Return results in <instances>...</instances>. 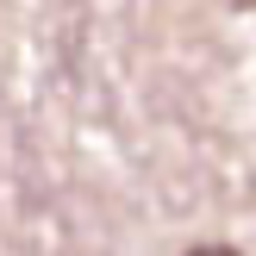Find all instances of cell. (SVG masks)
Masks as SVG:
<instances>
[{
  "label": "cell",
  "instance_id": "cell-1",
  "mask_svg": "<svg viewBox=\"0 0 256 256\" xmlns=\"http://www.w3.org/2000/svg\"><path fill=\"white\" fill-rule=\"evenodd\" d=\"M194 256H238V250H225V244H206V250H194Z\"/></svg>",
  "mask_w": 256,
  "mask_h": 256
}]
</instances>
